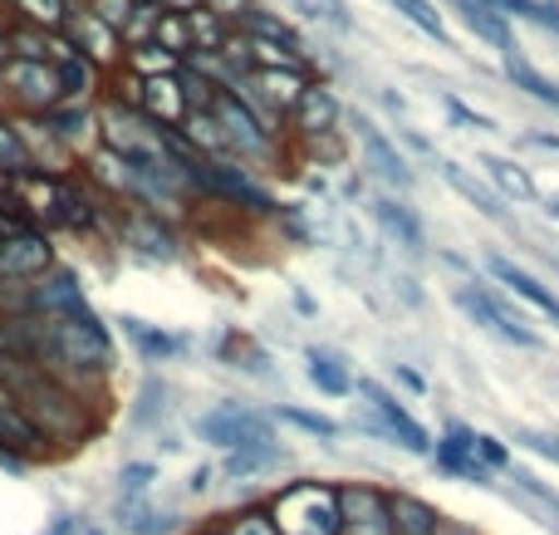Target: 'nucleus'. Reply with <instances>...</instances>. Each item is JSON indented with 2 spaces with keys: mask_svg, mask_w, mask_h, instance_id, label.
<instances>
[{
  "mask_svg": "<svg viewBox=\"0 0 559 535\" xmlns=\"http://www.w3.org/2000/svg\"><path fill=\"white\" fill-rule=\"evenodd\" d=\"M79 5H84L94 20H104V25L114 29L118 39H123V25H128V20H133V10H138L133 0H79Z\"/></svg>",
  "mask_w": 559,
  "mask_h": 535,
  "instance_id": "obj_42",
  "label": "nucleus"
},
{
  "mask_svg": "<svg viewBox=\"0 0 559 535\" xmlns=\"http://www.w3.org/2000/svg\"><path fill=\"white\" fill-rule=\"evenodd\" d=\"M476 428H462V423H447V432L432 442V467L447 472L456 482H472V487H496V472H486L472 452Z\"/></svg>",
  "mask_w": 559,
  "mask_h": 535,
  "instance_id": "obj_17",
  "label": "nucleus"
},
{
  "mask_svg": "<svg viewBox=\"0 0 559 535\" xmlns=\"http://www.w3.org/2000/svg\"><path fill=\"white\" fill-rule=\"evenodd\" d=\"M472 452H476V462H481L486 472H511L515 467V457H511V448H506L496 432H476V442H472Z\"/></svg>",
  "mask_w": 559,
  "mask_h": 535,
  "instance_id": "obj_40",
  "label": "nucleus"
},
{
  "mask_svg": "<svg viewBox=\"0 0 559 535\" xmlns=\"http://www.w3.org/2000/svg\"><path fill=\"white\" fill-rule=\"evenodd\" d=\"M0 104H10V114L39 118L59 104V74L55 59H15L10 55L0 64Z\"/></svg>",
  "mask_w": 559,
  "mask_h": 535,
  "instance_id": "obj_6",
  "label": "nucleus"
},
{
  "mask_svg": "<svg viewBox=\"0 0 559 535\" xmlns=\"http://www.w3.org/2000/svg\"><path fill=\"white\" fill-rule=\"evenodd\" d=\"M271 521L280 535H338L344 511H338V487L334 482H285L280 491L265 497Z\"/></svg>",
  "mask_w": 559,
  "mask_h": 535,
  "instance_id": "obj_3",
  "label": "nucleus"
},
{
  "mask_svg": "<svg viewBox=\"0 0 559 535\" xmlns=\"http://www.w3.org/2000/svg\"><path fill=\"white\" fill-rule=\"evenodd\" d=\"M118 241H123L128 251H138L143 261H177L173 226H167L163 216H153V212H128L123 222H118Z\"/></svg>",
  "mask_w": 559,
  "mask_h": 535,
  "instance_id": "obj_20",
  "label": "nucleus"
},
{
  "mask_svg": "<svg viewBox=\"0 0 559 535\" xmlns=\"http://www.w3.org/2000/svg\"><path fill=\"white\" fill-rule=\"evenodd\" d=\"M29 320V359L49 369L55 379L74 383L79 393L98 399L104 383L114 379V334L94 310L74 314V320Z\"/></svg>",
  "mask_w": 559,
  "mask_h": 535,
  "instance_id": "obj_2",
  "label": "nucleus"
},
{
  "mask_svg": "<svg viewBox=\"0 0 559 535\" xmlns=\"http://www.w3.org/2000/svg\"><path fill=\"white\" fill-rule=\"evenodd\" d=\"M437 173H442V182L452 187L456 197H462L466 206H476L481 216H491V222H506V206H501V197L491 192V187L481 182V177H472L462 163H452V157H437Z\"/></svg>",
  "mask_w": 559,
  "mask_h": 535,
  "instance_id": "obj_25",
  "label": "nucleus"
},
{
  "mask_svg": "<svg viewBox=\"0 0 559 535\" xmlns=\"http://www.w3.org/2000/svg\"><path fill=\"white\" fill-rule=\"evenodd\" d=\"M368 216H373V222L383 226V236H388V241H397L407 255H423V251H427V231H423V222H417V212L403 202V197H393V192H378V197H368Z\"/></svg>",
  "mask_w": 559,
  "mask_h": 535,
  "instance_id": "obj_19",
  "label": "nucleus"
},
{
  "mask_svg": "<svg viewBox=\"0 0 559 535\" xmlns=\"http://www.w3.org/2000/svg\"><path fill=\"white\" fill-rule=\"evenodd\" d=\"M88 310L94 305L84 295V281L69 265H49L39 281L25 285V314H35V320H74V314H88Z\"/></svg>",
  "mask_w": 559,
  "mask_h": 535,
  "instance_id": "obj_9",
  "label": "nucleus"
},
{
  "mask_svg": "<svg viewBox=\"0 0 559 535\" xmlns=\"http://www.w3.org/2000/svg\"><path fill=\"white\" fill-rule=\"evenodd\" d=\"M511 442H515V448H525V452H535V457H545V462H559V438H555V432L515 428V432H511Z\"/></svg>",
  "mask_w": 559,
  "mask_h": 535,
  "instance_id": "obj_45",
  "label": "nucleus"
},
{
  "mask_svg": "<svg viewBox=\"0 0 559 535\" xmlns=\"http://www.w3.org/2000/svg\"><path fill=\"white\" fill-rule=\"evenodd\" d=\"M74 526H79V516H55L45 526V535H74Z\"/></svg>",
  "mask_w": 559,
  "mask_h": 535,
  "instance_id": "obj_54",
  "label": "nucleus"
},
{
  "mask_svg": "<svg viewBox=\"0 0 559 535\" xmlns=\"http://www.w3.org/2000/svg\"><path fill=\"white\" fill-rule=\"evenodd\" d=\"M338 511H344L338 535H393L388 491L373 487V482H344V487H338Z\"/></svg>",
  "mask_w": 559,
  "mask_h": 535,
  "instance_id": "obj_16",
  "label": "nucleus"
},
{
  "mask_svg": "<svg viewBox=\"0 0 559 535\" xmlns=\"http://www.w3.org/2000/svg\"><path fill=\"white\" fill-rule=\"evenodd\" d=\"M212 114H216V123H222V133H226L231 163L265 167V163H275V157H280V133L265 123L261 114H251V104H246L241 94H231V88H226V94L212 104Z\"/></svg>",
  "mask_w": 559,
  "mask_h": 535,
  "instance_id": "obj_4",
  "label": "nucleus"
},
{
  "mask_svg": "<svg viewBox=\"0 0 559 535\" xmlns=\"http://www.w3.org/2000/svg\"><path fill=\"white\" fill-rule=\"evenodd\" d=\"M29 167H35V157H29V147H25V133H20L15 114L0 108V177L29 173Z\"/></svg>",
  "mask_w": 559,
  "mask_h": 535,
  "instance_id": "obj_34",
  "label": "nucleus"
},
{
  "mask_svg": "<svg viewBox=\"0 0 559 535\" xmlns=\"http://www.w3.org/2000/svg\"><path fill=\"white\" fill-rule=\"evenodd\" d=\"M486 5L506 20H525V25H531V15H535V0H486Z\"/></svg>",
  "mask_w": 559,
  "mask_h": 535,
  "instance_id": "obj_49",
  "label": "nucleus"
},
{
  "mask_svg": "<svg viewBox=\"0 0 559 535\" xmlns=\"http://www.w3.org/2000/svg\"><path fill=\"white\" fill-rule=\"evenodd\" d=\"M271 418H275V423H289V428L309 432V438H319V442H329V448L344 438V428H338L334 418H324V413H309V408H295V403H280Z\"/></svg>",
  "mask_w": 559,
  "mask_h": 535,
  "instance_id": "obj_36",
  "label": "nucleus"
},
{
  "mask_svg": "<svg viewBox=\"0 0 559 535\" xmlns=\"http://www.w3.org/2000/svg\"><path fill=\"white\" fill-rule=\"evenodd\" d=\"M295 5H305V15H309V20H324V25H334L338 35H348L344 0H295Z\"/></svg>",
  "mask_w": 559,
  "mask_h": 535,
  "instance_id": "obj_46",
  "label": "nucleus"
},
{
  "mask_svg": "<svg viewBox=\"0 0 559 535\" xmlns=\"http://www.w3.org/2000/svg\"><path fill=\"white\" fill-rule=\"evenodd\" d=\"M55 74H59V104H94V94L104 88V69L88 64L84 55H74V49H59L55 55Z\"/></svg>",
  "mask_w": 559,
  "mask_h": 535,
  "instance_id": "obj_21",
  "label": "nucleus"
},
{
  "mask_svg": "<svg viewBox=\"0 0 559 535\" xmlns=\"http://www.w3.org/2000/svg\"><path fill=\"white\" fill-rule=\"evenodd\" d=\"M123 74H133V79H167V74H182V59L167 55L163 45H138V49H128Z\"/></svg>",
  "mask_w": 559,
  "mask_h": 535,
  "instance_id": "obj_35",
  "label": "nucleus"
},
{
  "mask_svg": "<svg viewBox=\"0 0 559 535\" xmlns=\"http://www.w3.org/2000/svg\"><path fill=\"white\" fill-rule=\"evenodd\" d=\"M202 10H212L216 20H226L236 29L246 20V10H255V0H202Z\"/></svg>",
  "mask_w": 559,
  "mask_h": 535,
  "instance_id": "obj_48",
  "label": "nucleus"
},
{
  "mask_svg": "<svg viewBox=\"0 0 559 535\" xmlns=\"http://www.w3.org/2000/svg\"><path fill=\"white\" fill-rule=\"evenodd\" d=\"M501 74L511 79L515 88H521V94H531L535 104H545V108H559V84L550 74H540V69L531 64V59L521 55V49H506L501 55Z\"/></svg>",
  "mask_w": 559,
  "mask_h": 535,
  "instance_id": "obj_28",
  "label": "nucleus"
},
{
  "mask_svg": "<svg viewBox=\"0 0 559 535\" xmlns=\"http://www.w3.org/2000/svg\"><path fill=\"white\" fill-rule=\"evenodd\" d=\"M305 379L314 383L324 399H348V393H354V373H348V364L338 359V354H329V349H309L305 354Z\"/></svg>",
  "mask_w": 559,
  "mask_h": 535,
  "instance_id": "obj_29",
  "label": "nucleus"
},
{
  "mask_svg": "<svg viewBox=\"0 0 559 535\" xmlns=\"http://www.w3.org/2000/svg\"><path fill=\"white\" fill-rule=\"evenodd\" d=\"M153 45H163L167 55H177L187 64V59H192V29H187V15H163L157 20Z\"/></svg>",
  "mask_w": 559,
  "mask_h": 535,
  "instance_id": "obj_39",
  "label": "nucleus"
},
{
  "mask_svg": "<svg viewBox=\"0 0 559 535\" xmlns=\"http://www.w3.org/2000/svg\"><path fill=\"white\" fill-rule=\"evenodd\" d=\"M187 29H192V59L197 55H226V45H231V25L216 20L212 10H192V15H187Z\"/></svg>",
  "mask_w": 559,
  "mask_h": 535,
  "instance_id": "obj_33",
  "label": "nucleus"
},
{
  "mask_svg": "<svg viewBox=\"0 0 559 535\" xmlns=\"http://www.w3.org/2000/svg\"><path fill=\"white\" fill-rule=\"evenodd\" d=\"M285 123H289L285 133L295 138L299 147L319 143V138H329V133H344V104H338V94L324 84V79H309L299 104H295V114H289Z\"/></svg>",
  "mask_w": 559,
  "mask_h": 535,
  "instance_id": "obj_13",
  "label": "nucleus"
},
{
  "mask_svg": "<svg viewBox=\"0 0 559 535\" xmlns=\"http://www.w3.org/2000/svg\"><path fill=\"white\" fill-rule=\"evenodd\" d=\"M163 15H192V10H202V0H153Z\"/></svg>",
  "mask_w": 559,
  "mask_h": 535,
  "instance_id": "obj_50",
  "label": "nucleus"
},
{
  "mask_svg": "<svg viewBox=\"0 0 559 535\" xmlns=\"http://www.w3.org/2000/svg\"><path fill=\"white\" fill-rule=\"evenodd\" d=\"M236 29H241L246 39H261V45H280V49H295V55H305V39L295 35V25H289V20H280L275 10H265V5L246 10V20Z\"/></svg>",
  "mask_w": 559,
  "mask_h": 535,
  "instance_id": "obj_30",
  "label": "nucleus"
},
{
  "mask_svg": "<svg viewBox=\"0 0 559 535\" xmlns=\"http://www.w3.org/2000/svg\"><path fill=\"white\" fill-rule=\"evenodd\" d=\"M486 275H491L496 285H506L511 295H521V300L531 305V310H540L545 320H555V324H559V295L540 281V275H531L525 265H515L511 255H496V251L486 255Z\"/></svg>",
  "mask_w": 559,
  "mask_h": 535,
  "instance_id": "obj_18",
  "label": "nucleus"
},
{
  "mask_svg": "<svg viewBox=\"0 0 559 535\" xmlns=\"http://www.w3.org/2000/svg\"><path fill=\"white\" fill-rule=\"evenodd\" d=\"M212 477H216V467H197V472H192V482H187V487H192L197 497H202V491L212 487Z\"/></svg>",
  "mask_w": 559,
  "mask_h": 535,
  "instance_id": "obj_53",
  "label": "nucleus"
},
{
  "mask_svg": "<svg viewBox=\"0 0 559 535\" xmlns=\"http://www.w3.org/2000/svg\"><path fill=\"white\" fill-rule=\"evenodd\" d=\"M354 393H358V399H368L373 418L383 423V432L397 442V448L413 452V457H432V432H427L423 423H417L413 413L403 408V399H397V393H388L383 383H373V379H358Z\"/></svg>",
  "mask_w": 559,
  "mask_h": 535,
  "instance_id": "obj_11",
  "label": "nucleus"
},
{
  "mask_svg": "<svg viewBox=\"0 0 559 535\" xmlns=\"http://www.w3.org/2000/svg\"><path fill=\"white\" fill-rule=\"evenodd\" d=\"M348 133H354L358 153H364V167H368V173H373L383 187H393V197H397V192H413V182H417V177H413V163L397 153V143L373 123V118L354 114V118H348Z\"/></svg>",
  "mask_w": 559,
  "mask_h": 535,
  "instance_id": "obj_10",
  "label": "nucleus"
},
{
  "mask_svg": "<svg viewBox=\"0 0 559 535\" xmlns=\"http://www.w3.org/2000/svg\"><path fill=\"white\" fill-rule=\"evenodd\" d=\"M388 521H393V535H442L447 516L432 507V501H423L417 491H388Z\"/></svg>",
  "mask_w": 559,
  "mask_h": 535,
  "instance_id": "obj_22",
  "label": "nucleus"
},
{
  "mask_svg": "<svg viewBox=\"0 0 559 535\" xmlns=\"http://www.w3.org/2000/svg\"><path fill=\"white\" fill-rule=\"evenodd\" d=\"M153 482H157L153 462H123V467H118V497H147Z\"/></svg>",
  "mask_w": 559,
  "mask_h": 535,
  "instance_id": "obj_41",
  "label": "nucleus"
},
{
  "mask_svg": "<svg viewBox=\"0 0 559 535\" xmlns=\"http://www.w3.org/2000/svg\"><path fill=\"white\" fill-rule=\"evenodd\" d=\"M447 5L456 10V20H462L466 29H472L476 39H481V45H491V49H515V35H511V20L506 15H496L491 5H486V0H447Z\"/></svg>",
  "mask_w": 559,
  "mask_h": 535,
  "instance_id": "obj_24",
  "label": "nucleus"
},
{
  "mask_svg": "<svg viewBox=\"0 0 559 535\" xmlns=\"http://www.w3.org/2000/svg\"><path fill=\"white\" fill-rule=\"evenodd\" d=\"M167 399H173V389H167L163 379H147L143 389H138V403H133V428H157V423L167 418Z\"/></svg>",
  "mask_w": 559,
  "mask_h": 535,
  "instance_id": "obj_38",
  "label": "nucleus"
},
{
  "mask_svg": "<svg viewBox=\"0 0 559 535\" xmlns=\"http://www.w3.org/2000/svg\"><path fill=\"white\" fill-rule=\"evenodd\" d=\"M393 379H397V383H403V389H413V393H427V383H423V379H417V373H413V369H403V364H393Z\"/></svg>",
  "mask_w": 559,
  "mask_h": 535,
  "instance_id": "obj_52",
  "label": "nucleus"
},
{
  "mask_svg": "<svg viewBox=\"0 0 559 535\" xmlns=\"http://www.w3.org/2000/svg\"><path fill=\"white\" fill-rule=\"evenodd\" d=\"M192 432L202 442L226 452H246V448H275V418L251 403H216L202 418H192Z\"/></svg>",
  "mask_w": 559,
  "mask_h": 535,
  "instance_id": "obj_5",
  "label": "nucleus"
},
{
  "mask_svg": "<svg viewBox=\"0 0 559 535\" xmlns=\"http://www.w3.org/2000/svg\"><path fill=\"white\" fill-rule=\"evenodd\" d=\"M59 39H64L74 55H84L88 64H98L104 74H118L123 69V59H128V49H123V39L114 35V29L104 25V20H94L84 5H69V20H64V29H59Z\"/></svg>",
  "mask_w": 559,
  "mask_h": 535,
  "instance_id": "obj_12",
  "label": "nucleus"
},
{
  "mask_svg": "<svg viewBox=\"0 0 559 535\" xmlns=\"http://www.w3.org/2000/svg\"><path fill=\"white\" fill-rule=\"evenodd\" d=\"M69 5L74 0H0V15H5V25H29L59 35L69 20Z\"/></svg>",
  "mask_w": 559,
  "mask_h": 535,
  "instance_id": "obj_26",
  "label": "nucleus"
},
{
  "mask_svg": "<svg viewBox=\"0 0 559 535\" xmlns=\"http://www.w3.org/2000/svg\"><path fill=\"white\" fill-rule=\"evenodd\" d=\"M285 457H289V452L280 448V442H275V448H246V452H226L216 472H222L226 482H255L261 472H275Z\"/></svg>",
  "mask_w": 559,
  "mask_h": 535,
  "instance_id": "obj_32",
  "label": "nucleus"
},
{
  "mask_svg": "<svg viewBox=\"0 0 559 535\" xmlns=\"http://www.w3.org/2000/svg\"><path fill=\"white\" fill-rule=\"evenodd\" d=\"M74 535H104V531H98L94 521H79V526H74Z\"/></svg>",
  "mask_w": 559,
  "mask_h": 535,
  "instance_id": "obj_56",
  "label": "nucleus"
},
{
  "mask_svg": "<svg viewBox=\"0 0 559 535\" xmlns=\"http://www.w3.org/2000/svg\"><path fill=\"white\" fill-rule=\"evenodd\" d=\"M0 467H15V472H20V467H25V462H15V457H5V452H0Z\"/></svg>",
  "mask_w": 559,
  "mask_h": 535,
  "instance_id": "obj_58",
  "label": "nucleus"
},
{
  "mask_svg": "<svg viewBox=\"0 0 559 535\" xmlns=\"http://www.w3.org/2000/svg\"><path fill=\"white\" fill-rule=\"evenodd\" d=\"M0 389L29 418V428L45 438V448L69 452V448H84L98 432V399L79 393L74 383L55 379L35 359H5L0 354Z\"/></svg>",
  "mask_w": 559,
  "mask_h": 535,
  "instance_id": "obj_1",
  "label": "nucleus"
},
{
  "mask_svg": "<svg viewBox=\"0 0 559 535\" xmlns=\"http://www.w3.org/2000/svg\"><path fill=\"white\" fill-rule=\"evenodd\" d=\"M118 330L128 334V344H133L138 354H143L147 364H167V359H177V354L187 349L177 334H167V330H157V324H147V320H138V314H123L118 320Z\"/></svg>",
  "mask_w": 559,
  "mask_h": 535,
  "instance_id": "obj_27",
  "label": "nucleus"
},
{
  "mask_svg": "<svg viewBox=\"0 0 559 535\" xmlns=\"http://www.w3.org/2000/svg\"><path fill=\"white\" fill-rule=\"evenodd\" d=\"M35 123L64 157H88L98 147V108L94 104H55L49 114H39Z\"/></svg>",
  "mask_w": 559,
  "mask_h": 535,
  "instance_id": "obj_15",
  "label": "nucleus"
},
{
  "mask_svg": "<svg viewBox=\"0 0 559 535\" xmlns=\"http://www.w3.org/2000/svg\"><path fill=\"white\" fill-rule=\"evenodd\" d=\"M545 212H550L555 222H559V192H555V197H545Z\"/></svg>",
  "mask_w": 559,
  "mask_h": 535,
  "instance_id": "obj_57",
  "label": "nucleus"
},
{
  "mask_svg": "<svg viewBox=\"0 0 559 535\" xmlns=\"http://www.w3.org/2000/svg\"><path fill=\"white\" fill-rule=\"evenodd\" d=\"M442 104H447V114H452L462 128H472V133H491V128H496L491 118H486V114H476V108H466L456 94H442Z\"/></svg>",
  "mask_w": 559,
  "mask_h": 535,
  "instance_id": "obj_47",
  "label": "nucleus"
},
{
  "mask_svg": "<svg viewBox=\"0 0 559 535\" xmlns=\"http://www.w3.org/2000/svg\"><path fill=\"white\" fill-rule=\"evenodd\" d=\"M157 20H163V10H157V5L133 10V20H128V25H123V49L153 45V35H157Z\"/></svg>",
  "mask_w": 559,
  "mask_h": 535,
  "instance_id": "obj_43",
  "label": "nucleus"
},
{
  "mask_svg": "<svg viewBox=\"0 0 559 535\" xmlns=\"http://www.w3.org/2000/svg\"><path fill=\"white\" fill-rule=\"evenodd\" d=\"M525 143H531V147H545V153L559 157V138H555V133H540V128H531V133H525Z\"/></svg>",
  "mask_w": 559,
  "mask_h": 535,
  "instance_id": "obj_51",
  "label": "nucleus"
},
{
  "mask_svg": "<svg viewBox=\"0 0 559 535\" xmlns=\"http://www.w3.org/2000/svg\"><path fill=\"white\" fill-rule=\"evenodd\" d=\"M197 535H280V531L271 521V507H265V501H251V507H241V511H226V516L206 521Z\"/></svg>",
  "mask_w": 559,
  "mask_h": 535,
  "instance_id": "obj_31",
  "label": "nucleus"
},
{
  "mask_svg": "<svg viewBox=\"0 0 559 535\" xmlns=\"http://www.w3.org/2000/svg\"><path fill=\"white\" fill-rule=\"evenodd\" d=\"M388 5H393L403 20H413V25L423 29L427 39H437V45L452 49V35H447V20H442V10H437L432 0H388Z\"/></svg>",
  "mask_w": 559,
  "mask_h": 535,
  "instance_id": "obj_37",
  "label": "nucleus"
},
{
  "mask_svg": "<svg viewBox=\"0 0 559 535\" xmlns=\"http://www.w3.org/2000/svg\"><path fill=\"white\" fill-rule=\"evenodd\" d=\"M452 300H456V310L466 314L472 324H481L486 334H496L501 344H515V349H531V354H540L545 349V340L531 330V324L521 320V314H511L501 305V295L496 290H486L481 281H466V285H456L452 290Z\"/></svg>",
  "mask_w": 559,
  "mask_h": 535,
  "instance_id": "obj_7",
  "label": "nucleus"
},
{
  "mask_svg": "<svg viewBox=\"0 0 559 535\" xmlns=\"http://www.w3.org/2000/svg\"><path fill=\"white\" fill-rule=\"evenodd\" d=\"M55 261V246H49V231L39 226H25V231L0 236V285H29L49 271Z\"/></svg>",
  "mask_w": 559,
  "mask_h": 535,
  "instance_id": "obj_14",
  "label": "nucleus"
},
{
  "mask_svg": "<svg viewBox=\"0 0 559 535\" xmlns=\"http://www.w3.org/2000/svg\"><path fill=\"white\" fill-rule=\"evenodd\" d=\"M481 167H486V182H491V192L501 197V202H515V206H535V202H540V187H535V177L525 173L521 163L486 153Z\"/></svg>",
  "mask_w": 559,
  "mask_h": 535,
  "instance_id": "obj_23",
  "label": "nucleus"
},
{
  "mask_svg": "<svg viewBox=\"0 0 559 535\" xmlns=\"http://www.w3.org/2000/svg\"><path fill=\"white\" fill-rule=\"evenodd\" d=\"M309 79L314 74H305V69H251V74H241V84H236L231 94H241L246 104H251V114H261L280 133V118L295 114Z\"/></svg>",
  "mask_w": 559,
  "mask_h": 535,
  "instance_id": "obj_8",
  "label": "nucleus"
},
{
  "mask_svg": "<svg viewBox=\"0 0 559 535\" xmlns=\"http://www.w3.org/2000/svg\"><path fill=\"white\" fill-rule=\"evenodd\" d=\"M506 477H511V482H515V491H525V497H531L535 507H545V511H550V516H559V491H550V487H545V482H535L525 467H511V472H506ZM555 526H559V521H555Z\"/></svg>",
  "mask_w": 559,
  "mask_h": 535,
  "instance_id": "obj_44",
  "label": "nucleus"
},
{
  "mask_svg": "<svg viewBox=\"0 0 559 535\" xmlns=\"http://www.w3.org/2000/svg\"><path fill=\"white\" fill-rule=\"evenodd\" d=\"M383 104H388V114H397V118L407 114V104H403V98H397V94H383Z\"/></svg>",
  "mask_w": 559,
  "mask_h": 535,
  "instance_id": "obj_55",
  "label": "nucleus"
}]
</instances>
